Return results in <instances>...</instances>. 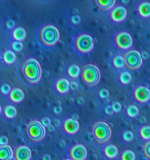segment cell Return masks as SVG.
<instances>
[{
	"mask_svg": "<svg viewBox=\"0 0 150 160\" xmlns=\"http://www.w3.org/2000/svg\"><path fill=\"white\" fill-rule=\"evenodd\" d=\"M123 138L125 142H131L134 138V134L131 131H125L123 134Z\"/></svg>",
	"mask_w": 150,
	"mask_h": 160,
	"instance_id": "f546056e",
	"label": "cell"
},
{
	"mask_svg": "<svg viewBox=\"0 0 150 160\" xmlns=\"http://www.w3.org/2000/svg\"><path fill=\"white\" fill-rule=\"evenodd\" d=\"M112 63L113 66L117 69H121L124 67V59L123 57L120 56H117L116 57H114V59H112Z\"/></svg>",
	"mask_w": 150,
	"mask_h": 160,
	"instance_id": "d4e9b609",
	"label": "cell"
},
{
	"mask_svg": "<svg viewBox=\"0 0 150 160\" xmlns=\"http://www.w3.org/2000/svg\"><path fill=\"white\" fill-rule=\"evenodd\" d=\"M53 111H54L55 114H60L62 109H61V107H59V106H56V107H54V109H53Z\"/></svg>",
	"mask_w": 150,
	"mask_h": 160,
	"instance_id": "ab89813d",
	"label": "cell"
},
{
	"mask_svg": "<svg viewBox=\"0 0 150 160\" xmlns=\"http://www.w3.org/2000/svg\"><path fill=\"white\" fill-rule=\"evenodd\" d=\"M70 156L73 160H84L87 156V151L84 145H77L70 149Z\"/></svg>",
	"mask_w": 150,
	"mask_h": 160,
	"instance_id": "30bf717a",
	"label": "cell"
},
{
	"mask_svg": "<svg viewBox=\"0 0 150 160\" xmlns=\"http://www.w3.org/2000/svg\"><path fill=\"white\" fill-rule=\"evenodd\" d=\"M71 22L73 23V24H78L81 22V18H80L79 16H73L71 17Z\"/></svg>",
	"mask_w": 150,
	"mask_h": 160,
	"instance_id": "e575fe53",
	"label": "cell"
},
{
	"mask_svg": "<svg viewBox=\"0 0 150 160\" xmlns=\"http://www.w3.org/2000/svg\"><path fill=\"white\" fill-rule=\"evenodd\" d=\"M21 74L27 82L35 84L38 82L42 77V68L36 59H29L21 66Z\"/></svg>",
	"mask_w": 150,
	"mask_h": 160,
	"instance_id": "6da1fadb",
	"label": "cell"
},
{
	"mask_svg": "<svg viewBox=\"0 0 150 160\" xmlns=\"http://www.w3.org/2000/svg\"><path fill=\"white\" fill-rule=\"evenodd\" d=\"M42 123L43 124L44 127H48L51 123V120H50L49 118L48 117H45L42 120Z\"/></svg>",
	"mask_w": 150,
	"mask_h": 160,
	"instance_id": "8d00e7d4",
	"label": "cell"
},
{
	"mask_svg": "<svg viewBox=\"0 0 150 160\" xmlns=\"http://www.w3.org/2000/svg\"><path fill=\"white\" fill-rule=\"evenodd\" d=\"M143 154L147 159H150V141L149 142H146L145 145H143Z\"/></svg>",
	"mask_w": 150,
	"mask_h": 160,
	"instance_id": "f1b7e54d",
	"label": "cell"
},
{
	"mask_svg": "<svg viewBox=\"0 0 150 160\" xmlns=\"http://www.w3.org/2000/svg\"><path fill=\"white\" fill-rule=\"evenodd\" d=\"M124 66L127 69L135 70L140 68L142 65V55L135 50H131L123 55Z\"/></svg>",
	"mask_w": 150,
	"mask_h": 160,
	"instance_id": "8992f818",
	"label": "cell"
},
{
	"mask_svg": "<svg viewBox=\"0 0 150 160\" xmlns=\"http://www.w3.org/2000/svg\"><path fill=\"white\" fill-rule=\"evenodd\" d=\"M3 59L6 63L12 64L15 62L16 60V55L15 53L12 52L10 50H6L3 54Z\"/></svg>",
	"mask_w": 150,
	"mask_h": 160,
	"instance_id": "44dd1931",
	"label": "cell"
},
{
	"mask_svg": "<svg viewBox=\"0 0 150 160\" xmlns=\"http://www.w3.org/2000/svg\"><path fill=\"white\" fill-rule=\"evenodd\" d=\"M128 2H129V0H122V2L124 3V4H128Z\"/></svg>",
	"mask_w": 150,
	"mask_h": 160,
	"instance_id": "f6af8a7d",
	"label": "cell"
},
{
	"mask_svg": "<svg viewBox=\"0 0 150 160\" xmlns=\"http://www.w3.org/2000/svg\"><path fill=\"white\" fill-rule=\"evenodd\" d=\"M78 84L75 82H71L70 83V89H72V90H76V89H78Z\"/></svg>",
	"mask_w": 150,
	"mask_h": 160,
	"instance_id": "60d3db41",
	"label": "cell"
},
{
	"mask_svg": "<svg viewBox=\"0 0 150 160\" xmlns=\"http://www.w3.org/2000/svg\"><path fill=\"white\" fill-rule=\"evenodd\" d=\"M138 12L139 14L142 17H150V3L149 2H142L138 6Z\"/></svg>",
	"mask_w": 150,
	"mask_h": 160,
	"instance_id": "ac0fdd59",
	"label": "cell"
},
{
	"mask_svg": "<svg viewBox=\"0 0 150 160\" xmlns=\"http://www.w3.org/2000/svg\"><path fill=\"white\" fill-rule=\"evenodd\" d=\"M64 130L70 134H74L79 130V123L78 120L73 119H67L63 123Z\"/></svg>",
	"mask_w": 150,
	"mask_h": 160,
	"instance_id": "4fadbf2b",
	"label": "cell"
},
{
	"mask_svg": "<svg viewBox=\"0 0 150 160\" xmlns=\"http://www.w3.org/2000/svg\"><path fill=\"white\" fill-rule=\"evenodd\" d=\"M120 81L122 84H128L131 82L132 81V77H131V73L128 72H122L119 76Z\"/></svg>",
	"mask_w": 150,
	"mask_h": 160,
	"instance_id": "cb8c5ba5",
	"label": "cell"
},
{
	"mask_svg": "<svg viewBox=\"0 0 150 160\" xmlns=\"http://www.w3.org/2000/svg\"><path fill=\"white\" fill-rule=\"evenodd\" d=\"M98 95H99L100 98H106L109 97V92H108V90H106V89L102 88L99 91V93H98Z\"/></svg>",
	"mask_w": 150,
	"mask_h": 160,
	"instance_id": "836d02e7",
	"label": "cell"
},
{
	"mask_svg": "<svg viewBox=\"0 0 150 160\" xmlns=\"http://www.w3.org/2000/svg\"><path fill=\"white\" fill-rule=\"evenodd\" d=\"M4 114L7 118L12 119L17 116V109L14 106H7L4 109Z\"/></svg>",
	"mask_w": 150,
	"mask_h": 160,
	"instance_id": "7402d4cb",
	"label": "cell"
},
{
	"mask_svg": "<svg viewBox=\"0 0 150 160\" xmlns=\"http://www.w3.org/2000/svg\"><path fill=\"white\" fill-rule=\"evenodd\" d=\"M41 42L46 46H52L58 42L59 38V31L52 25H47L42 28L39 34Z\"/></svg>",
	"mask_w": 150,
	"mask_h": 160,
	"instance_id": "277c9868",
	"label": "cell"
},
{
	"mask_svg": "<svg viewBox=\"0 0 150 160\" xmlns=\"http://www.w3.org/2000/svg\"><path fill=\"white\" fill-rule=\"evenodd\" d=\"M42 160H51V158H50V156L48 155H45L42 157Z\"/></svg>",
	"mask_w": 150,
	"mask_h": 160,
	"instance_id": "7bdbcfd3",
	"label": "cell"
},
{
	"mask_svg": "<svg viewBox=\"0 0 150 160\" xmlns=\"http://www.w3.org/2000/svg\"><path fill=\"white\" fill-rule=\"evenodd\" d=\"M8 143V139L7 138L5 137V136H2L0 138V145H6Z\"/></svg>",
	"mask_w": 150,
	"mask_h": 160,
	"instance_id": "74e56055",
	"label": "cell"
},
{
	"mask_svg": "<svg viewBox=\"0 0 150 160\" xmlns=\"http://www.w3.org/2000/svg\"><path fill=\"white\" fill-rule=\"evenodd\" d=\"M76 48L80 52L87 53L93 48L94 43L92 38L88 34H82L77 38L75 42Z\"/></svg>",
	"mask_w": 150,
	"mask_h": 160,
	"instance_id": "52a82bcc",
	"label": "cell"
},
{
	"mask_svg": "<svg viewBox=\"0 0 150 160\" xmlns=\"http://www.w3.org/2000/svg\"><path fill=\"white\" fill-rule=\"evenodd\" d=\"M78 103L79 105H81L84 103V99H83V98H78Z\"/></svg>",
	"mask_w": 150,
	"mask_h": 160,
	"instance_id": "ee69618b",
	"label": "cell"
},
{
	"mask_svg": "<svg viewBox=\"0 0 150 160\" xmlns=\"http://www.w3.org/2000/svg\"><path fill=\"white\" fill-rule=\"evenodd\" d=\"M81 79L83 82L88 86L96 85L100 80V71L98 67L92 64H88L83 67L81 71Z\"/></svg>",
	"mask_w": 150,
	"mask_h": 160,
	"instance_id": "7a4b0ae2",
	"label": "cell"
},
{
	"mask_svg": "<svg viewBox=\"0 0 150 160\" xmlns=\"http://www.w3.org/2000/svg\"><path fill=\"white\" fill-rule=\"evenodd\" d=\"M15 158L17 160H30L31 158V152L26 146H20L16 149Z\"/></svg>",
	"mask_w": 150,
	"mask_h": 160,
	"instance_id": "8fae6325",
	"label": "cell"
},
{
	"mask_svg": "<svg viewBox=\"0 0 150 160\" xmlns=\"http://www.w3.org/2000/svg\"><path fill=\"white\" fill-rule=\"evenodd\" d=\"M6 28H7L8 29H12V28L14 27V25H15V23H14V21L9 20H8L7 22H6Z\"/></svg>",
	"mask_w": 150,
	"mask_h": 160,
	"instance_id": "f35d334b",
	"label": "cell"
},
{
	"mask_svg": "<svg viewBox=\"0 0 150 160\" xmlns=\"http://www.w3.org/2000/svg\"><path fill=\"white\" fill-rule=\"evenodd\" d=\"M12 156V151L10 146L1 145L0 147V160H10Z\"/></svg>",
	"mask_w": 150,
	"mask_h": 160,
	"instance_id": "2e32d148",
	"label": "cell"
},
{
	"mask_svg": "<svg viewBox=\"0 0 150 160\" xmlns=\"http://www.w3.org/2000/svg\"><path fill=\"white\" fill-rule=\"evenodd\" d=\"M127 9L123 6H117L111 12V18L115 22H121L126 18Z\"/></svg>",
	"mask_w": 150,
	"mask_h": 160,
	"instance_id": "7c38bea8",
	"label": "cell"
},
{
	"mask_svg": "<svg viewBox=\"0 0 150 160\" xmlns=\"http://www.w3.org/2000/svg\"><path fill=\"white\" fill-rule=\"evenodd\" d=\"M122 160H135V155L132 151L127 150L122 155Z\"/></svg>",
	"mask_w": 150,
	"mask_h": 160,
	"instance_id": "83f0119b",
	"label": "cell"
},
{
	"mask_svg": "<svg viewBox=\"0 0 150 160\" xmlns=\"http://www.w3.org/2000/svg\"><path fill=\"white\" fill-rule=\"evenodd\" d=\"M116 44L120 49H128L132 46V38L128 33L121 32L116 37Z\"/></svg>",
	"mask_w": 150,
	"mask_h": 160,
	"instance_id": "ba28073f",
	"label": "cell"
},
{
	"mask_svg": "<svg viewBox=\"0 0 150 160\" xmlns=\"http://www.w3.org/2000/svg\"><path fill=\"white\" fill-rule=\"evenodd\" d=\"M80 74V68L77 65H71L68 68V75L71 78H78Z\"/></svg>",
	"mask_w": 150,
	"mask_h": 160,
	"instance_id": "603a6c76",
	"label": "cell"
},
{
	"mask_svg": "<svg viewBox=\"0 0 150 160\" xmlns=\"http://www.w3.org/2000/svg\"><path fill=\"white\" fill-rule=\"evenodd\" d=\"M149 81H150V78H149Z\"/></svg>",
	"mask_w": 150,
	"mask_h": 160,
	"instance_id": "7dc6e473",
	"label": "cell"
},
{
	"mask_svg": "<svg viewBox=\"0 0 150 160\" xmlns=\"http://www.w3.org/2000/svg\"><path fill=\"white\" fill-rule=\"evenodd\" d=\"M140 135L141 137L145 140L150 139V127L149 126H144L141 128L140 130Z\"/></svg>",
	"mask_w": 150,
	"mask_h": 160,
	"instance_id": "484cf974",
	"label": "cell"
},
{
	"mask_svg": "<svg viewBox=\"0 0 150 160\" xmlns=\"http://www.w3.org/2000/svg\"><path fill=\"white\" fill-rule=\"evenodd\" d=\"M113 109H112V106H107L106 108H105V113L107 114V115L110 116L112 115V112H113Z\"/></svg>",
	"mask_w": 150,
	"mask_h": 160,
	"instance_id": "d590c367",
	"label": "cell"
},
{
	"mask_svg": "<svg viewBox=\"0 0 150 160\" xmlns=\"http://www.w3.org/2000/svg\"><path fill=\"white\" fill-rule=\"evenodd\" d=\"M56 90L61 94H65L69 92V89L70 88V84L69 81L66 79H59L56 82Z\"/></svg>",
	"mask_w": 150,
	"mask_h": 160,
	"instance_id": "9a60e30c",
	"label": "cell"
},
{
	"mask_svg": "<svg viewBox=\"0 0 150 160\" xmlns=\"http://www.w3.org/2000/svg\"><path fill=\"white\" fill-rule=\"evenodd\" d=\"M12 48H13V50L17 52L21 51L22 48H23V44L20 42V41H17V42H12Z\"/></svg>",
	"mask_w": 150,
	"mask_h": 160,
	"instance_id": "4dcf8cb0",
	"label": "cell"
},
{
	"mask_svg": "<svg viewBox=\"0 0 150 160\" xmlns=\"http://www.w3.org/2000/svg\"><path fill=\"white\" fill-rule=\"evenodd\" d=\"M104 152L105 155H106L108 158H109V159H113V158H115L116 156H117V154H118V150H117V147H116L115 145H109L106 147V148H105L104 150Z\"/></svg>",
	"mask_w": 150,
	"mask_h": 160,
	"instance_id": "ffe728a7",
	"label": "cell"
},
{
	"mask_svg": "<svg viewBox=\"0 0 150 160\" xmlns=\"http://www.w3.org/2000/svg\"><path fill=\"white\" fill-rule=\"evenodd\" d=\"M65 160H71V159H65Z\"/></svg>",
	"mask_w": 150,
	"mask_h": 160,
	"instance_id": "bcb514c9",
	"label": "cell"
},
{
	"mask_svg": "<svg viewBox=\"0 0 150 160\" xmlns=\"http://www.w3.org/2000/svg\"><path fill=\"white\" fill-rule=\"evenodd\" d=\"M12 38L15 40L22 42L26 38V31L23 28H17L12 31Z\"/></svg>",
	"mask_w": 150,
	"mask_h": 160,
	"instance_id": "d6986e66",
	"label": "cell"
},
{
	"mask_svg": "<svg viewBox=\"0 0 150 160\" xmlns=\"http://www.w3.org/2000/svg\"><path fill=\"white\" fill-rule=\"evenodd\" d=\"M10 91H11V88H10V86H9V84H4L2 85L1 92H2V94H4V95H7V94H9V92H11Z\"/></svg>",
	"mask_w": 150,
	"mask_h": 160,
	"instance_id": "1f68e13d",
	"label": "cell"
},
{
	"mask_svg": "<svg viewBox=\"0 0 150 160\" xmlns=\"http://www.w3.org/2000/svg\"><path fill=\"white\" fill-rule=\"evenodd\" d=\"M92 133L95 142L98 144H102L108 142L110 138L111 129L105 122H98L92 126Z\"/></svg>",
	"mask_w": 150,
	"mask_h": 160,
	"instance_id": "3957f363",
	"label": "cell"
},
{
	"mask_svg": "<svg viewBox=\"0 0 150 160\" xmlns=\"http://www.w3.org/2000/svg\"><path fill=\"white\" fill-rule=\"evenodd\" d=\"M127 112H128V115L130 117H136L138 115V109L135 106L131 105V106H129L128 107Z\"/></svg>",
	"mask_w": 150,
	"mask_h": 160,
	"instance_id": "4316f807",
	"label": "cell"
},
{
	"mask_svg": "<svg viewBox=\"0 0 150 160\" xmlns=\"http://www.w3.org/2000/svg\"><path fill=\"white\" fill-rule=\"evenodd\" d=\"M26 134L29 140L33 142H38L44 138L45 129L42 123L34 120L28 123L26 128Z\"/></svg>",
	"mask_w": 150,
	"mask_h": 160,
	"instance_id": "5b68a950",
	"label": "cell"
},
{
	"mask_svg": "<svg viewBox=\"0 0 150 160\" xmlns=\"http://www.w3.org/2000/svg\"><path fill=\"white\" fill-rule=\"evenodd\" d=\"M135 99L141 103L148 102L150 99V90L144 86H139L134 92Z\"/></svg>",
	"mask_w": 150,
	"mask_h": 160,
	"instance_id": "9c48e42d",
	"label": "cell"
},
{
	"mask_svg": "<svg viewBox=\"0 0 150 160\" xmlns=\"http://www.w3.org/2000/svg\"><path fill=\"white\" fill-rule=\"evenodd\" d=\"M142 57L144 59H148V54L146 52H143L142 53Z\"/></svg>",
	"mask_w": 150,
	"mask_h": 160,
	"instance_id": "b9f144b4",
	"label": "cell"
},
{
	"mask_svg": "<svg viewBox=\"0 0 150 160\" xmlns=\"http://www.w3.org/2000/svg\"><path fill=\"white\" fill-rule=\"evenodd\" d=\"M98 9L102 11H107L112 9L115 5L116 0H94Z\"/></svg>",
	"mask_w": 150,
	"mask_h": 160,
	"instance_id": "5bb4252c",
	"label": "cell"
},
{
	"mask_svg": "<svg viewBox=\"0 0 150 160\" xmlns=\"http://www.w3.org/2000/svg\"><path fill=\"white\" fill-rule=\"evenodd\" d=\"M9 97H10L11 101L13 102L18 103L20 102L23 99V98H24V94H23V91L21 89L14 88L11 91Z\"/></svg>",
	"mask_w": 150,
	"mask_h": 160,
	"instance_id": "e0dca14e",
	"label": "cell"
},
{
	"mask_svg": "<svg viewBox=\"0 0 150 160\" xmlns=\"http://www.w3.org/2000/svg\"><path fill=\"white\" fill-rule=\"evenodd\" d=\"M112 107L115 112H119L121 110V105H120V103L118 102H112Z\"/></svg>",
	"mask_w": 150,
	"mask_h": 160,
	"instance_id": "d6a6232c",
	"label": "cell"
}]
</instances>
